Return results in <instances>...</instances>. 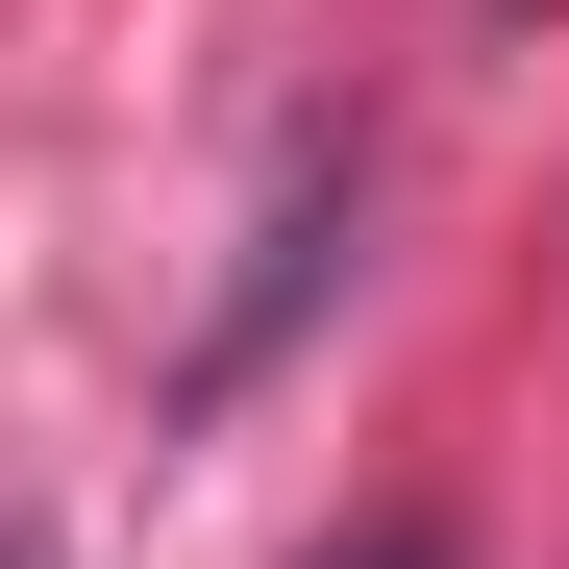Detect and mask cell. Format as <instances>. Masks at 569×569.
<instances>
[{
    "label": "cell",
    "mask_w": 569,
    "mask_h": 569,
    "mask_svg": "<svg viewBox=\"0 0 569 569\" xmlns=\"http://www.w3.org/2000/svg\"><path fill=\"white\" fill-rule=\"evenodd\" d=\"M347 199H371V173H347V124H298V173H272V223H248V298L199 322V397H248V371H272V322L322 298V248H347Z\"/></svg>",
    "instance_id": "6da1fadb"
},
{
    "label": "cell",
    "mask_w": 569,
    "mask_h": 569,
    "mask_svg": "<svg viewBox=\"0 0 569 569\" xmlns=\"http://www.w3.org/2000/svg\"><path fill=\"white\" fill-rule=\"evenodd\" d=\"M322 569H446V520H347V545H322Z\"/></svg>",
    "instance_id": "7a4b0ae2"
}]
</instances>
